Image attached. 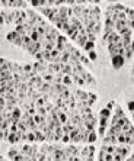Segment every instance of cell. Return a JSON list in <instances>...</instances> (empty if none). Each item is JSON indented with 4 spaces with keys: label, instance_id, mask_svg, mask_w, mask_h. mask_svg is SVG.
Masks as SVG:
<instances>
[{
    "label": "cell",
    "instance_id": "38",
    "mask_svg": "<svg viewBox=\"0 0 134 161\" xmlns=\"http://www.w3.org/2000/svg\"><path fill=\"white\" fill-rule=\"evenodd\" d=\"M127 28L131 31L134 29V19H127Z\"/></svg>",
    "mask_w": 134,
    "mask_h": 161
},
{
    "label": "cell",
    "instance_id": "17",
    "mask_svg": "<svg viewBox=\"0 0 134 161\" xmlns=\"http://www.w3.org/2000/svg\"><path fill=\"white\" fill-rule=\"evenodd\" d=\"M117 139H118V144H121V145H128V142H130V137L124 135L123 132H121L120 135H118Z\"/></svg>",
    "mask_w": 134,
    "mask_h": 161
},
{
    "label": "cell",
    "instance_id": "33",
    "mask_svg": "<svg viewBox=\"0 0 134 161\" xmlns=\"http://www.w3.org/2000/svg\"><path fill=\"white\" fill-rule=\"evenodd\" d=\"M88 102H89L90 106L95 103V102H96V95H95V93H90V92L88 93Z\"/></svg>",
    "mask_w": 134,
    "mask_h": 161
},
{
    "label": "cell",
    "instance_id": "13",
    "mask_svg": "<svg viewBox=\"0 0 134 161\" xmlns=\"http://www.w3.org/2000/svg\"><path fill=\"white\" fill-rule=\"evenodd\" d=\"M74 97H76V100L77 102H83V100H88V93L86 92H83V90H77L76 93H74Z\"/></svg>",
    "mask_w": 134,
    "mask_h": 161
},
{
    "label": "cell",
    "instance_id": "27",
    "mask_svg": "<svg viewBox=\"0 0 134 161\" xmlns=\"http://www.w3.org/2000/svg\"><path fill=\"white\" fill-rule=\"evenodd\" d=\"M15 32H18L21 36H25V35H26V28H25V25H18L16 28H15Z\"/></svg>",
    "mask_w": 134,
    "mask_h": 161
},
{
    "label": "cell",
    "instance_id": "4",
    "mask_svg": "<svg viewBox=\"0 0 134 161\" xmlns=\"http://www.w3.org/2000/svg\"><path fill=\"white\" fill-rule=\"evenodd\" d=\"M108 52L109 55L114 57V55H123L125 58V50H124L121 45H108Z\"/></svg>",
    "mask_w": 134,
    "mask_h": 161
},
{
    "label": "cell",
    "instance_id": "43",
    "mask_svg": "<svg viewBox=\"0 0 134 161\" xmlns=\"http://www.w3.org/2000/svg\"><path fill=\"white\" fill-rule=\"evenodd\" d=\"M0 161H7V160H6V157H2V158H0Z\"/></svg>",
    "mask_w": 134,
    "mask_h": 161
},
{
    "label": "cell",
    "instance_id": "7",
    "mask_svg": "<svg viewBox=\"0 0 134 161\" xmlns=\"http://www.w3.org/2000/svg\"><path fill=\"white\" fill-rule=\"evenodd\" d=\"M70 142L72 144H79V142H82V135H80V132H79V129L76 128L73 132H70Z\"/></svg>",
    "mask_w": 134,
    "mask_h": 161
},
{
    "label": "cell",
    "instance_id": "15",
    "mask_svg": "<svg viewBox=\"0 0 134 161\" xmlns=\"http://www.w3.org/2000/svg\"><path fill=\"white\" fill-rule=\"evenodd\" d=\"M41 77H42V80H44L45 83H48V84L56 83V76H53V74H50V73H45V74H42Z\"/></svg>",
    "mask_w": 134,
    "mask_h": 161
},
{
    "label": "cell",
    "instance_id": "23",
    "mask_svg": "<svg viewBox=\"0 0 134 161\" xmlns=\"http://www.w3.org/2000/svg\"><path fill=\"white\" fill-rule=\"evenodd\" d=\"M96 139H98V132H96V131H92V132H89V137H88V142H86V144H93Z\"/></svg>",
    "mask_w": 134,
    "mask_h": 161
},
{
    "label": "cell",
    "instance_id": "24",
    "mask_svg": "<svg viewBox=\"0 0 134 161\" xmlns=\"http://www.w3.org/2000/svg\"><path fill=\"white\" fill-rule=\"evenodd\" d=\"M51 89H53V84H48V83H44L41 87H39V92L44 95V93H50Z\"/></svg>",
    "mask_w": 134,
    "mask_h": 161
},
{
    "label": "cell",
    "instance_id": "22",
    "mask_svg": "<svg viewBox=\"0 0 134 161\" xmlns=\"http://www.w3.org/2000/svg\"><path fill=\"white\" fill-rule=\"evenodd\" d=\"M133 54H134V41H131V45L125 50V60H130L133 57Z\"/></svg>",
    "mask_w": 134,
    "mask_h": 161
},
{
    "label": "cell",
    "instance_id": "14",
    "mask_svg": "<svg viewBox=\"0 0 134 161\" xmlns=\"http://www.w3.org/2000/svg\"><path fill=\"white\" fill-rule=\"evenodd\" d=\"M74 42L77 44V47H82V48H83L85 45H86V42H88V33H85V35H79L77 39H76Z\"/></svg>",
    "mask_w": 134,
    "mask_h": 161
},
{
    "label": "cell",
    "instance_id": "20",
    "mask_svg": "<svg viewBox=\"0 0 134 161\" xmlns=\"http://www.w3.org/2000/svg\"><path fill=\"white\" fill-rule=\"evenodd\" d=\"M99 126L100 128H105V129H108V126H109V121L111 119H108V118H104V116H99Z\"/></svg>",
    "mask_w": 134,
    "mask_h": 161
},
{
    "label": "cell",
    "instance_id": "35",
    "mask_svg": "<svg viewBox=\"0 0 134 161\" xmlns=\"http://www.w3.org/2000/svg\"><path fill=\"white\" fill-rule=\"evenodd\" d=\"M80 64H82V66H89V64H90V60L88 58V57L82 55V57H80Z\"/></svg>",
    "mask_w": 134,
    "mask_h": 161
},
{
    "label": "cell",
    "instance_id": "37",
    "mask_svg": "<svg viewBox=\"0 0 134 161\" xmlns=\"http://www.w3.org/2000/svg\"><path fill=\"white\" fill-rule=\"evenodd\" d=\"M88 54H89V60H90V61H96L98 55H96L95 51H90V52H88Z\"/></svg>",
    "mask_w": 134,
    "mask_h": 161
},
{
    "label": "cell",
    "instance_id": "36",
    "mask_svg": "<svg viewBox=\"0 0 134 161\" xmlns=\"http://www.w3.org/2000/svg\"><path fill=\"white\" fill-rule=\"evenodd\" d=\"M61 142H63V144H64V145H67V144H69V142H70V133H64V135H63Z\"/></svg>",
    "mask_w": 134,
    "mask_h": 161
},
{
    "label": "cell",
    "instance_id": "3",
    "mask_svg": "<svg viewBox=\"0 0 134 161\" xmlns=\"http://www.w3.org/2000/svg\"><path fill=\"white\" fill-rule=\"evenodd\" d=\"M95 150H96V148L92 144H90V145L88 144L86 147H83V148L80 150V158H82V160H86V158L93 157V155H95Z\"/></svg>",
    "mask_w": 134,
    "mask_h": 161
},
{
    "label": "cell",
    "instance_id": "10",
    "mask_svg": "<svg viewBox=\"0 0 134 161\" xmlns=\"http://www.w3.org/2000/svg\"><path fill=\"white\" fill-rule=\"evenodd\" d=\"M10 80H13V74L9 70L0 71V81H10Z\"/></svg>",
    "mask_w": 134,
    "mask_h": 161
},
{
    "label": "cell",
    "instance_id": "45",
    "mask_svg": "<svg viewBox=\"0 0 134 161\" xmlns=\"http://www.w3.org/2000/svg\"><path fill=\"white\" fill-rule=\"evenodd\" d=\"M133 119H134V112H133Z\"/></svg>",
    "mask_w": 134,
    "mask_h": 161
},
{
    "label": "cell",
    "instance_id": "28",
    "mask_svg": "<svg viewBox=\"0 0 134 161\" xmlns=\"http://www.w3.org/2000/svg\"><path fill=\"white\" fill-rule=\"evenodd\" d=\"M22 70H23V73H32L34 71V64L23 62V64H22Z\"/></svg>",
    "mask_w": 134,
    "mask_h": 161
},
{
    "label": "cell",
    "instance_id": "6",
    "mask_svg": "<svg viewBox=\"0 0 134 161\" xmlns=\"http://www.w3.org/2000/svg\"><path fill=\"white\" fill-rule=\"evenodd\" d=\"M102 142H104V145H115L118 142L117 135H114V133H111V132H108V131H106V133L104 135Z\"/></svg>",
    "mask_w": 134,
    "mask_h": 161
},
{
    "label": "cell",
    "instance_id": "16",
    "mask_svg": "<svg viewBox=\"0 0 134 161\" xmlns=\"http://www.w3.org/2000/svg\"><path fill=\"white\" fill-rule=\"evenodd\" d=\"M72 78H73V83H74V84H77V86H80V87H83L85 84H86V81H85L83 78L80 77V76H77L76 73H73Z\"/></svg>",
    "mask_w": 134,
    "mask_h": 161
},
{
    "label": "cell",
    "instance_id": "31",
    "mask_svg": "<svg viewBox=\"0 0 134 161\" xmlns=\"http://www.w3.org/2000/svg\"><path fill=\"white\" fill-rule=\"evenodd\" d=\"M100 28H102V22L95 23V26H93V29H92V33L98 36V35H99V32H100Z\"/></svg>",
    "mask_w": 134,
    "mask_h": 161
},
{
    "label": "cell",
    "instance_id": "12",
    "mask_svg": "<svg viewBox=\"0 0 134 161\" xmlns=\"http://www.w3.org/2000/svg\"><path fill=\"white\" fill-rule=\"evenodd\" d=\"M19 154H21V150H18V148H15V147H13V148H10V150H9V152H7V160L13 161L18 155H19Z\"/></svg>",
    "mask_w": 134,
    "mask_h": 161
},
{
    "label": "cell",
    "instance_id": "29",
    "mask_svg": "<svg viewBox=\"0 0 134 161\" xmlns=\"http://www.w3.org/2000/svg\"><path fill=\"white\" fill-rule=\"evenodd\" d=\"M83 50L86 51V52L95 51V42H90V41H88V42H86V45L83 47Z\"/></svg>",
    "mask_w": 134,
    "mask_h": 161
},
{
    "label": "cell",
    "instance_id": "39",
    "mask_svg": "<svg viewBox=\"0 0 134 161\" xmlns=\"http://www.w3.org/2000/svg\"><path fill=\"white\" fill-rule=\"evenodd\" d=\"M127 107H128V110L133 113L134 112V100H130L128 103H127Z\"/></svg>",
    "mask_w": 134,
    "mask_h": 161
},
{
    "label": "cell",
    "instance_id": "9",
    "mask_svg": "<svg viewBox=\"0 0 134 161\" xmlns=\"http://www.w3.org/2000/svg\"><path fill=\"white\" fill-rule=\"evenodd\" d=\"M0 13H2V25H3V23H12L13 22V17H12L10 12L2 10Z\"/></svg>",
    "mask_w": 134,
    "mask_h": 161
},
{
    "label": "cell",
    "instance_id": "8",
    "mask_svg": "<svg viewBox=\"0 0 134 161\" xmlns=\"http://www.w3.org/2000/svg\"><path fill=\"white\" fill-rule=\"evenodd\" d=\"M128 152H130V150H128V147H117L115 148V154H118L120 157H123V160H125V157L128 155Z\"/></svg>",
    "mask_w": 134,
    "mask_h": 161
},
{
    "label": "cell",
    "instance_id": "18",
    "mask_svg": "<svg viewBox=\"0 0 134 161\" xmlns=\"http://www.w3.org/2000/svg\"><path fill=\"white\" fill-rule=\"evenodd\" d=\"M125 28H127V21H118V22H115V32L117 33H120Z\"/></svg>",
    "mask_w": 134,
    "mask_h": 161
},
{
    "label": "cell",
    "instance_id": "44",
    "mask_svg": "<svg viewBox=\"0 0 134 161\" xmlns=\"http://www.w3.org/2000/svg\"><path fill=\"white\" fill-rule=\"evenodd\" d=\"M131 74H133V76H134V66H133V70H131Z\"/></svg>",
    "mask_w": 134,
    "mask_h": 161
},
{
    "label": "cell",
    "instance_id": "5",
    "mask_svg": "<svg viewBox=\"0 0 134 161\" xmlns=\"http://www.w3.org/2000/svg\"><path fill=\"white\" fill-rule=\"evenodd\" d=\"M111 64H112V68L120 70L125 64V58L123 55H114V57H111Z\"/></svg>",
    "mask_w": 134,
    "mask_h": 161
},
{
    "label": "cell",
    "instance_id": "34",
    "mask_svg": "<svg viewBox=\"0 0 134 161\" xmlns=\"http://www.w3.org/2000/svg\"><path fill=\"white\" fill-rule=\"evenodd\" d=\"M115 105H117V102H115V100H109V102H108V103H106V109H108V110H111L112 112V109H114V107H115Z\"/></svg>",
    "mask_w": 134,
    "mask_h": 161
},
{
    "label": "cell",
    "instance_id": "42",
    "mask_svg": "<svg viewBox=\"0 0 134 161\" xmlns=\"http://www.w3.org/2000/svg\"><path fill=\"white\" fill-rule=\"evenodd\" d=\"M125 161H134V154H133V155H130V157H128V158H127Z\"/></svg>",
    "mask_w": 134,
    "mask_h": 161
},
{
    "label": "cell",
    "instance_id": "11",
    "mask_svg": "<svg viewBox=\"0 0 134 161\" xmlns=\"http://www.w3.org/2000/svg\"><path fill=\"white\" fill-rule=\"evenodd\" d=\"M34 132H35V137H37V142H39V144H44V142H47V135H45L42 131L37 129V131H34Z\"/></svg>",
    "mask_w": 134,
    "mask_h": 161
},
{
    "label": "cell",
    "instance_id": "2",
    "mask_svg": "<svg viewBox=\"0 0 134 161\" xmlns=\"http://www.w3.org/2000/svg\"><path fill=\"white\" fill-rule=\"evenodd\" d=\"M6 39H7L9 42H12L13 45H16V47H21V48L23 47L22 36H21L18 32H15V31H12V32L7 33V35H6Z\"/></svg>",
    "mask_w": 134,
    "mask_h": 161
},
{
    "label": "cell",
    "instance_id": "1",
    "mask_svg": "<svg viewBox=\"0 0 134 161\" xmlns=\"http://www.w3.org/2000/svg\"><path fill=\"white\" fill-rule=\"evenodd\" d=\"M12 17H13V23L15 25H25V23L29 22L28 15H26V10H12Z\"/></svg>",
    "mask_w": 134,
    "mask_h": 161
},
{
    "label": "cell",
    "instance_id": "41",
    "mask_svg": "<svg viewBox=\"0 0 134 161\" xmlns=\"http://www.w3.org/2000/svg\"><path fill=\"white\" fill-rule=\"evenodd\" d=\"M13 161H25V155H23L22 152H21V154H19V155H18V157H16V158H15Z\"/></svg>",
    "mask_w": 134,
    "mask_h": 161
},
{
    "label": "cell",
    "instance_id": "25",
    "mask_svg": "<svg viewBox=\"0 0 134 161\" xmlns=\"http://www.w3.org/2000/svg\"><path fill=\"white\" fill-rule=\"evenodd\" d=\"M26 141H28L29 144H35V142H37V137H35V132L29 131V132L26 133Z\"/></svg>",
    "mask_w": 134,
    "mask_h": 161
},
{
    "label": "cell",
    "instance_id": "32",
    "mask_svg": "<svg viewBox=\"0 0 134 161\" xmlns=\"http://www.w3.org/2000/svg\"><path fill=\"white\" fill-rule=\"evenodd\" d=\"M124 12H125V15H127V19H134V9L125 6V10Z\"/></svg>",
    "mask_w": 134,
    "mask_h": 161
},
{
    "label": "cell",
    "instance_id": "30",
    "mask_svg": "<svg viewBox=\"0 0 134 161\" xmlns=\"http://www.w3.org/2000/svg\"><path fill=\"white\" fill-rule=\"evenodd\" d=\"M63 84L64 86H72L73 84V78H72V76H63Z\"/></svg>",
    "mask_w": 134,
    "mask_h": 161
},
{
    "label": "cell",
    "instance_id": "40",
    "mask_svg": "<svg viewBox=\"0 0 134 161\" xmlns=\"http://www.w3.org/2000/svg\"><path fill=\"white\" fill-rule=\"evenodd\" d=\"M88 41L95 42V41H96V35H93V33H88Z\"/></svg>",
    "mask_w": 134,
    "mask_h": 161
},
{
    "label": "cell",
    "instance_id": "21",
    "mask_svg": "<svg viewBox=\"0 0 134 161\" xmlns=\"http://www.w3.org/2000/svg\"><path fill=\"white\" fill-rule=\"evenodd\" d=\"M115 148H117L115 145H102L100 150H104L106 154H112V155H114V154H115Z\"/></svg>",
    "mask_w": 134,
    "mask_h": 161
},
{
    "label": "cell",
    "instance_id": "26",
    "mask_svg": "<svg viewBox=\"0 0 134 161\" xmlns=\"http://www.w3.org/2000/svg\"><path fill=\"white\" fill-rule=\"evenodd\" d=\"M99 116H104V118H108V119H111V118H112V112L108 110L106 107H104V109H100V110H99Z\"/></svg>",
    "mask_w": 134,
    "mask_h": 161
},
{
    "label": "cell",
    "instance_id": "19",
    "mask_svg": "<svg viewBox=\"0 0 134 161\" xmlns=\"http://www.w3.org/2000/svg\"><path fill=\"white\" fill-rule=\"evenodd\" d=\"M70 57H72V54H69L67 51L61 52V54H60V62H61V64H69V62H70Z\"/></svg>",
    "mask_w": 134,
    "mask_h": 161
}]
</instances>
